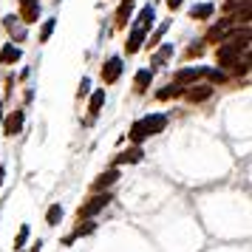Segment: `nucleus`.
Here are the masks:
<instances>
[{"instance_id": "nucleus-1", "label": "nucleus", "mask_w": 252, "mask_h": 252, "mask_svg": "<svg viewBox=\"0 0 252 252\" xmlns=\"http://www.w3.org/2000/svg\"><path fill=\"white\" fill-rule=\"evenodd\" d=\"M108 201H111V195H108V193L94 195L88 204H82V207H80V218H91V216H96L99 210H105V207H108Z\"/></svg>"}, {"instance_id": "nucleus-2", "label": "nucleus", "mask_w": 252, "mask_h": 252, "mask_svg": "<svg viewBox=\"0 0 252 252\" xmlns=\"http://www.w3.org/2000/svg\"><path fill=\"white\" fill-rule=\"evenodd\" d=\"M142 122H145L148 136H156V133H161V130L167 127V116H164V114H150V116H145Z\"/></svg>"}, {"instance_id": "nucleus-3", "label": "nucleus", "mask_w": 252, "mask_h": 252, "mask_svg": "<svg viewBox=\"0 0 252 252\" xmlns=\"http://www.w3.org/2000/svg\"><path fill=\"white\" fill-rule=\"evenodd\" d=\"M119 77H122V60H119V57H111V60L102 65V80L111 85V82H116Z\"/></svg>"}, {"instance_id": "nucleus-4", "label": "nucleus", "mask_w": 252, "mask_h": 252, "mask_svg": "<svg viewBox=\"0 0 252 252\" xmlns=\"http://www.w3.org/2000/svg\"><path fill=\"white\" fill-rule=\"evenodd\" d=\"M218 63H221V65H238L241 51L232 48V46H227V43H221V48H218Z\"/></svg>"}, {"instance_id": "nucleus-5", "label": "nucleus", "mask_w": 252, "mask_h": 252, "mask_svg": "<svg viewBox=\"0 0 252 252\" xmlns=\"http://www.w3.org/2000/svg\"><path fill=\"white\" fill-rule=\"evenodd\" d=\"M20 6H23L20 20L23 23H37V17H40V0H20Z\"/></svg>"}, {"instance_id": "nucleus-6", "label": "nucleus", "mask_w": 252, "mask_h": 252, "mask_svg": "<svg viewBox=\"0 0 252 252\" xmlns=\"http://www.w3.org/2000/svg\"><path fill=\"white\" fill-rule=\"evenodd\" d=\"M23 111H14V114H9L6 116V122H3V130L9 133V136H14V133H20L23 130Z\"/></svg>"}, {"instance_id": "nucleus-7", "label": "nucleus", "mask_w": 252, "mask_h": 252, "mask_svg": "<svg viewBox=\"0 0 252 252\" xmlns=\"http://www.w3.org/2000/svg\"><path fill=\"white\" fill-rule=\"evenodd\" d=\"M150 82H153V68L136 71V80H133V85H136V94H145V91L150 88Z\"/></svg>"}, {"instance_id": "nucleus-8", "label": "nucleus", "mask_w": 252, "mask_h": 252, "mask_svg": "<svg viewBox=\"0 0 252 252\" xmlns=\"http://www.w3.org/2000/svg\"><path fill=\"white\" fill-rule=\"evenodd\" d=\"M204 71L207 68H184V71H179V74H176V85H190V82L195 80V77H204Z\"/></svg>"}, {"instance_id": "nucleus-9", "label": "nucleus", "mask_w": 252, "mask_h": 252, "mask_svg": "<svg viewBox=\"0 0 252 252\" xmlns=\"http://www.w3.org/2000/svg\"><path fill=\"white\" fill-rule=\"evenodd\" d=\"M210 96H213V88H210V85H193V88L187 91V99H190V102H204Z\"/></svg>"}, {"instance_id": "nucleus-10", "label": "nucleus", "mask_w": 252, "mask_h": 252, "mask_svg": "<svg viewBox=\"0 0 252 252\" xmlns=\"http://www.w3.org/2000/svg\"><path fill=\"white\" fill-rule=\"evenodd\" d=\"M142 43H145V32H142V29H136V26H133V32H130V37H127V43H125L127 54H136L139 48H142Z\"/></svg>"}, {"instance_id": "nucleus-11", "label": "nucleus", "mask_w": 252, "mask_h": 252, "mask_svg": "<svg viewBox=\"0 0 252 252\" xmlns=\"http://www.w3.org/2000/svg\"><path fill=\"white\" fill-rule=\"evenodd\" d=\"M3 23H6V29L12 32L14 40H26V29H23V20H20V17H12V14H9Z\"/></svg>"}, {"instance_id": "nucleus-12", "label": "nucleus", "mask_w": 252, "mask_h": 252, "mask_svg": "<svg viewBox=\"0 0 252 252\" xmlns=\"http://www.w3.org/2000/svg\"><path fill=\"white\" fill-rule=\"evenodd\" d=\"M153 20H156V12H153V6H145V9L139 12V17H136V29L148 32L150 26H153Z\"/></svg>"}, {"instance_id": "nucleus-13", "label": "nucleus", "mask_w": 252, "mask_h": 252, "mask_svg": "<svg viewBox=\"0 0 252 252\" xmlns=\"http://www.w3.org/2000/svg\"><path fill=\"white\" fill-rule=\"evenodd\" d=\"M229 29H232V23H229V20H221V23H216L213 26V29H210V32H207V43H213V40H221V37L227 34Z\"/></svg>"}, {"instance_id": "nucleus-14", "label": "nucleus", "mask_w": 252, "mask_h": 252, "mask_svg": "<svg viewBox=\"0 0 252 252\" xmlns=\"http://www.w3.org/2000/svg\"><path fill=\"white\" fill-rule=\"evenodd\" d=\"M142 148H130V150H125V153H119L116 156V164H136V161H142Z\"/></svg>"}, {"instance_id": "nucleus-15", "label": "nucleus", "mask_w": 252, "mask_h": 252, "mask_svg": "<svg viewBox=\"0 0 252 252\" xmlns=\"http://www.w3.org/2000/svg\"><path fill=\"white\" fill-rule=\"evenodd\" d=\"M213 12H216L213 3H198V6L190 9V17H193V20H207V17H213Z\"/></svg>"}, {"instance_id": "nucleus-16", "label": "nucleus", "mask_w": 252, "mask_h": 252, "mask_svg": "<svg viewBox=\"0 0 252 252\" xmlns=\"http://www.w3.org/2000/svg\"><path fill=\"white\" fill-rule=\"evenodd\" d=\"M17 60H20V48L14 46V43H6V46H3V51H0V63L12 65V63H17Z\"/></svg>"}, {"instance_id": "nucleus-17", "label": "nucleus", "mask_w": 252, "mask_h": 252, "mask_svg": "<svg viewBox=\"0 0 252 252\" xmlns=\"http://www.w3.org/2000/svg\"><path fill=\"white\" fill-rule=\"evenodd\" d=\"M127 136H130V142H136V145H142V142L148 139L145 122H142V119H139V122H133V125H130V133H127Z\"/></svg>"}, {"instance_id": "nucleus-18", "label": "nucleus", "mask_w": 252, "mask_h": 252, "mask_svg": "<svg viewBox=\"0 0 252 252\" xmlns=\"http://www.w3.org/2000/svg\"><path fill=\"white\" fill-rule=\"evenodd\" d=\"M224 9L229 14H250V0H227Z\"/></svg>"}, {"instance_id": "nucleus-19", "label": "nucleus", "mask_w": 252, "mask_h": 252, "mask_svg": "<svg viewBox=\"0 0 252 252\" xmlns=\"http://www.w3.org/2000/svg\"><path fill=\"white\" fill-rule=\"evenodd\" d=\"M116 179H119V170H108V173H102V176L94 182V187H96V190H105V187H111Z\"/></svg>"}, {"instance_id": "nucleus-20", "label": "nucleus", "mask_w": 252, "mask_h": 252, "mask_svg": "<svg viewBox=\"0 0 252 252\" xmlns=\"http://www.w3.org/2000/svg\"><path fill=\"white\" fill-rule=\"evenodd\" d=\"M60 218H63V207H60V204H51V207H48V213H46L48 227H54V224H60Z\"/></svg>"}, {"instance_id": "nucleus-21", "label": "nucleus", "mask_w": 252, "mask_h": 252, "mask_svg": "<svg viewBox=\"0 0 252 252\" xmlns=\"http://www.w3.org/2000/svg\"><path fill=\"white\" fill-rule=\"evenodd\" d=\"M94 229H96V224H94L91 218H85V221H82L80 227H77V232H74V235H71V238H82V235H91Z\"/></svg>"}, {"instance_id": "nucleus-22", "label": "nucleus", "mask_w": 252, "mask_h": 252, "mask_svg": "<svg viewBox=\"0 0 252 252\" xmlns=\"http://www.w3.org/2000/svg\"><path fill=\"white\" fill-rule=\"evenodd\" d=\"M102 102H105V91H96V94L91 96V105H88V111H91V114H99Z\"/></svg>"}, {"instance_id": "nucleus-23", "label": "nucleus", "mask_w": 252, "mask_h": 252, "mask_svg": "<svg viewBox=\"0 0 252 252\" xmlns=\"http://www.w3.org/2000/svg\"><path fill=\"white\" fill-rule=\"evenodd\" d=\"M167 57H173V46H161V48H159V54L153 57V65H161V63H164Z\"/></svg>"}, {"instance_id": "nucleus-24", "label": "nucleus", "mask_w": 252, "mask_h": 252, "mask_svg": "<svg viewBox=\"0 0 252 252\" xmlns=\"http://www.w3.org/2000/svg\"><path fill=\"white\" fill-rule=\"evenodd\" d=\"M179 94H182V85L173 82V85H167L164 91H159V99H170V96H179Z\"/></svg>"}, {"instance_id": "nucleus-25", "label": "nucleus", "mask_w": 252, "mask_h": 252, "mask_svg": "<svg viewBox=\"0 0 252 252\" xmlns=\"http://www.w3.org/2000/svg\"><path fill=\"white\" fill-rule=\"evenodd\" d=\"M54 20H46V23H43V29H40V43H46L48 37H51V32H54Z\"/></svg>"}, {"instance_id": "nucleus-26", "label": "nucleus", "mask_w": 252, "mask_h": 252, "mask_svg": "<svg viewBox=\"0 0 252 252\" xmlns=\"http://www.w3.org/2000/svg\"><path fill=\"white\" fill-rule=\"evenodd\" d=\"M26 241H29V227H20V235H17V241H14V250H20Z\"/></svg>"}, {"instance_id": "nucleus-27", "label": "nucleus", "mask_w": 252, "mask_h": 252, "mask_svg": "<svg viewBox=\"0 0 252 252\" xmlns=\"http://www.w3.org/2000/svg\"><path fill=\"white\" fill-rule=\"evenodd\" d=\"M204 74H207V77H210L213 82H224V71H218V68H207Z\"/></svg>"}, {"instance_id": "nucleus-28", "label": "nucleus", "mask_w": 252, "mask_h": 252, "mask_svg": "<svg viewBox=\"0 0 252 252\" xmlns=\"http://www.w3.org/2000/svg\"><path fill=\"white\" fill-rule=\"evenodd\" d=\"M164 32H167V23H164V26H159V29H156V34L150 37V46H156V43H159L161 37H164Z\"/></svg>"}, {"instance_id": "nucleus-29", "label": "nucleus", "mask_w": 252, "mask_h": 252, "mask_svg": "<svg viewBox=\"0 0 252 252\" xmlns=\"http://www.w3.org/2000/svg\"><path fill=\"white\" fill-rule=\"evenodd\" d=\"M88 88H91V82L82 80V82H80V96H82V94H88Z\"/></svg>"}, {"instance_id": "nucleus-30", "label": "nucleus", "mask_w": 252, "mask_h": 252, "mask_svg": "<svg viewBox=\"0 0 252 252\" xmlns=\"http://www.w3.org/2000/svg\"><path fill=\"white\" fill-rule=\"evenodd\" d=\"M167 6H170V12H176V9H182V0H167Z\"/></svg>"}, {"instance_id": "nucleus-31", "label": "nucleus", "mask_w": 252, "mask_h": 252, "mask_svg": "<svg viewBox=\"0 0 252 252\" xmlns=\"http://www.w3.org/2000/svg\"><path fill=\"white\" fill-rule=\"evenodd\" d=\"M3 176H6V170H3V167H0V184H3Z\"/></svg>"}, {"instance_id": "nucleus-32", "label": "nucleus", "mask_w": 252, "mask_h": 252, "mask_svg": "<svg viewBox=\"0 0 252 252\" xmlns=\"http://www.w3.org/2000/svg\"><path fill=\"white\" fill-rule=\"evenodd\" d=\"M125 3H133V0H125Z\"/></svg>"}]
</instances>
